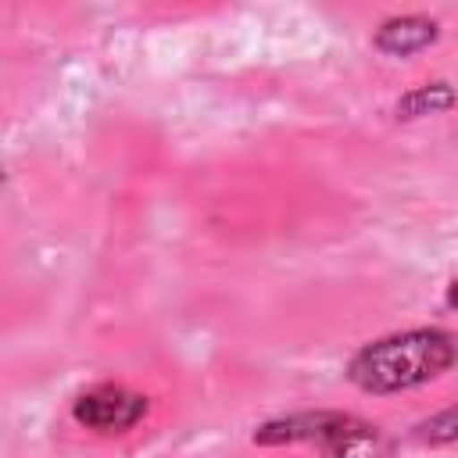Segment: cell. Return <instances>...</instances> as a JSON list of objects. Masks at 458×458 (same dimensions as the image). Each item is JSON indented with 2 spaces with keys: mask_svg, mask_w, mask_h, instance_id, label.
I'll use <instances>...</instances> for the list:
<instances>
[{
  "mask_svg": "<svg viewBox=\"0 0 458 458\" xmlns=\"http://www.w3.org/2000/svg\"><path fill=\"white\" fill-rule=\"evenodd\" d=\"M454 361V344L440 329H411L401 336L376 340L361 347L351 361V379L361 390L386 394V390H404L415 383H426L451 369Z\"/></svg>",
  "mask_w": 458,
  "mask_h": 458,
  "instance_id": "1",
  "label": "cell"
},
{
  "mask_svg": "<svg viewBox=\"0 0 458 458\" xmlns=\"http://www.w3.org/2000/svg\"><path fill=\"white\" fill-rule=\"evenodd\" d=\"M143 411H147V401L140 394H132L125 386H111V383L93 386L75 401V419L100 433H122V429L136 426Z\"/></svg>",
  "mask_w": 458,
  "mask_h": 458,
  "instance_id": "2",
  "label": "cell"
},
{
  "mask_svg": "<svg viewBox=\"0 0 458 458\" xmlns=\"http://www.w3.org/2000/svg\"><path fill=\"white\" fill-rule=\"evenodd\" d=\"M318 444H322L326 458H390V447L379 437V429L365 426L358 419H347V415H340Z\"/></svg>",
  "mask_w": 458,
  "mask_h": 458,
  "instance_id": "3",
  "label": "cell"
},
{
  "mask_svg": "<svg viewBox=\"0 0 458 458\" xmlns=\"http://www.w3.org/2000/svg\"><path fill=\"white\" fill-rule=\"evenodd\" d=\"M433 39H437V21L422 18V14L390 18L376 32V47L386 50V54H411V50H422L426 43H433Z\"/></svg>",
  "mask_w": 458,
  "mask_h": 458,
  "instance_id": "4",
  "label": "cell"
},
{
  "mask_svg": "<svg viewBox=\"0 0 458 458\" xmlns=\"http://www.w3.org/2000/svg\"><path fill=\"white\" fill-rule=\"evenodd\" d=\"M426 107H429V111H433V107H451V89H447L444 82L422 86V89L411 93L397 111H408V118H411V114H426Z\"/></svg>",
  "mask_w": 458,
  "mask_h": 458,
  "instance_id": "5",
  "label": "cell"
},
{
  "mask_svg": "<svg viewBox=\"0 0 458 458\" xmlns=\"http://www.w3.org/2000/svg\"><path fill=\"white\" fill-rule=\"evenodd\" d=\"M426 429H433L429 433V440H437V444H447V440H454V411H444L437 422H429Z\"/></svg>",
  "mask_w": 458,
  "mask_h": 458,
  "instance_id": "6",
  "label": "cell"
}]
</instances>
